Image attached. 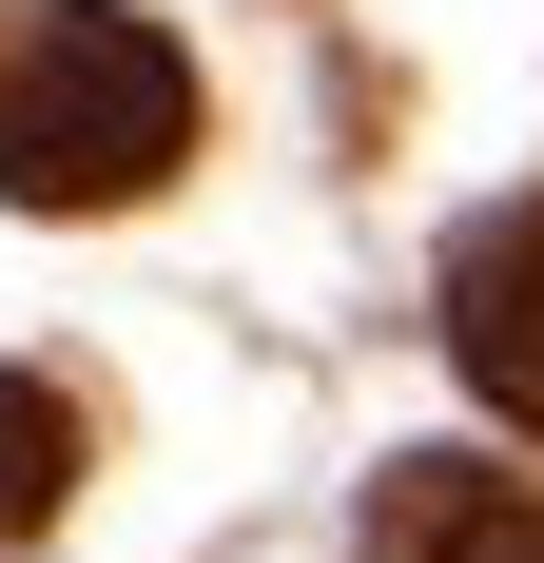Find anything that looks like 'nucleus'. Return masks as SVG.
<instances>
[{
	"mask_svg": "<svg viewBox=\"0 0 544 563\" xmlns=\"http://www.w3.org/2000/svg\"><path fill=\"white\" fill-rule=\"evenodd\" d=\"M195 156V58L137 0H0V195L20 214H137Z\"/></svg>",
	"mask_w": 544,
	"mask_h": 563,
	"instance_id": "1",
	"label": "nucleus"
},
{
	"mask_svg": "<svg viewBox=\"0 0 544 563\" xmlns=\"http://www.w3.org/2000/svg\"><path fill=\"white\" fill-rule=\"evenodd\" d=\"M447 369L505 428H544V195H505V214L447 233Z\"/></svg>",
	"mask_w": 544,
	"mask_h": 563,
	"instance_id": "2",
	"label": "nucleus"
},
{
	"mask_svg": "<svg viewBox=\"0 0 544 563\" xmlns=\"http://www.w3.org/2000/svg\"><path fill=\"white\" fill-rule=\"evenodd\" d=\"M370 563H544V486H505L467 448H409L370 486Z\"/></svg>",
	"mask_w": 544,
	"mask_h": 563,
	"instance_id": "3",
	"label": "nucleus"
},
{
	"mask_svg": "<svg viewBox=\"0 0 544 563\" xmlns=\"http://www.w3.org/2000/svg\"><path fill=\"white\" fill-rule=\"evenodd\" d=\"M58 486H78V408H58L40 369H0V544L58 525Z\"/></svg>",
	"mask_w": 544,
	"mask_h": 563,
	"instance_id": "4",
	"label": "nucleus"
}]
</instances>
